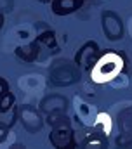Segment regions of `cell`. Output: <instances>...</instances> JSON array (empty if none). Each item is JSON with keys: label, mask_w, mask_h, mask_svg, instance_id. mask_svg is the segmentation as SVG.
Returning a JSON list of instances; mask_svg holds the SVG:
<instances>
[{"label": "cell", "mask_w": 132, "mask_h": 149, "mask_svg": "<svg viewBox=\"0 0 132 149\" xmlns=\"http://www.w3.org/2000/svg\"><path fill=\"white\" fill-rule=\"evenodd\" d=\"M124 70H125V57L117 52H108V54H99V57L89 71L94 81L103 83V81H111Z\"/></svg>", "instance_id": "cell-1"}, {"label": "cell", "mask_w": 132, "mask_h": 149, "mask_svg": "<svg viewBox=\"0 0 132 149\" xmlns=\"http://www.w3.org/2000/svg\"><path fill=\"white\" fill-rule=\"evenodd\" d=\"M82 78V70L78 68V64L68 59H58L52 68H51V74H49V81L54 87H70L77 81H80Z\"/></svg>", "instance_id": "cell-2"}, {"label": "cell", "mask_w": 132, "mask_h": 149, "mask_svg": "<svg viewBox=\"0 0 132 149\" xmlns=\"http://www.w3.org/2000/svg\"><path fill=\"white\" fill-rule=\"evenodd\" d=\"M18 120L21 121L23 128L28 134H38L45 123L38 109H35L33 106H28V104H23L18 108Z\"/></svg>", "instance_id": "cell-3"}, {"label": "cell", "mask_w": 132, "mask_h": 149, "mask_svg": "<svg viewBox=\"0 0 132 149\" xmlns=\"http://www.w3.org/2000/svg\"><path fill=\"white\" fill-rule=\"evenodd\" d=\"M101 24H103V31H104L108 40H111V42L122 40V37H124V23H122V17L117 12L104 10L103 16H101Z\"/></svg>", "instance_id": "cell-4"}, {"label": "cell", "mask_w": 132, "mask_h": 149, "mask_svg": "<svg viewBox=\"0 0 132 149\" xmlns=\"http://www.w3.org/2000/svg\"><path fill=\"white\" fill-rule=\"evenodd\" d=\"M99 54H101V50H99V43L98 42H94V40H89V42H85V43L77 50L73 61L78 64L80 70L89 71V70L92 68V64L96 63V59L99 57Z\"/></svg>", "instance_id": "cell-5"}, {"label": "cell", "mask_w": 132, "mask_h": 149, "mask_svg": "<svg viewBox=\"0 0 132 149\" xmlns=\"http://www.w3.org/2000/svg\"><path fill=\"white\" fill-rule=\"evenodd\" d=\"M49 141L54 148H78V142L75 141V132L71 127H54L49 134Z\"/></svg>", "instance_id": "cell-6"}, {"label": "cell", "mask_w": 132, "mask_h": 149, "mask_svg": "<svg viewBox=\"0 0 132 149\" xmlns=\"http://www.w3.org/2000/svg\"><path fill=\"white\" fill-rule=\"evenodd\" d=\"M66 109H68V99L65 95L52 94V95H47L40 101V111H44L45 114L54 111H66Z\"/></svg>", "instance_id": "cell-7"}, {"label": "cell", "mask_w": 132, "mask_h": 149, "mask_svg": "<svg viewBox=\"0 0 132 149\" xmlns=\"http://www.w3.org/2000/svg\"><path fill=\"white\" fill-rule=\"evenodd\" d=\"M82 5H84V0H51V9L56 16L73 14Z\"/></svg>", "instance_id": "cell-8"}, {"label": "cell", "mask_w": 132, "mask_h": 149, "mask_svg": "<svg viewBox=\"0 0 132 149\" xmlns=\"http://www.w3.org/2000/svg\"><path fill=\"white\" fill-rule=\"evenodd\" d=\"M38 52H40V42L38 40H35L32 43H26V45H19L14 50L16 57L23 63H33L38 57Z\"/></svg>", "instance_id": "cell-9"}, {"label": "cell", "mask_w": 132, "mask_h": 149, "mask_svg": "<svg viewBox=\"0 0 132 149\" xmlns=\"http://www.w3.org/2000/svg\"><path fill=\"white\" fill-rule=\"evenodd\" d=\"M47 123L54 128V127H71V121L68 118L66 111H54L47 114Z\"/></svg>", "instance_id": "cell-10"}, {"label": "cell", "mask_w": 132, "mask_h": 149, "mask_svg": "<svg viewBox=\"0 0 132 149\" xmlns=\"http://www.w3.org/2000/svg\"><path fill=\"white\" fill-rule=\"evenodd\" d=\"M106 146H108V137L104 132L92 134L82 142V148H106Z\"/></svg>", "instance_id": "cell-11"}, {"label": "cell", "mask_w": 132, "mask_h": 149, "mask_svg": "<svg viewBox=\"0 0 132 149\" xmlns=\"http://www.w3.org/2000/svg\"><path fill=\"white\" fill-rule=\"evenodd\" d=\"M75 109H77V114L80 116V120L85 123V125H94V116L92 114H89V109H91V106L89 104H85L84 101H80L78 97H75Z\"/></svg>", "instance_id": "cell-12"}, {"label": "cell", "mask_w": 132, "mask_h": 149, "mask_svg": "<svg viewBox=\"0 0 132 149\" xmlns=\"http://www.w3.org/2000/svg\"><path fill=\"white\" fill-rule=\"evenodd\" d=\"M37 40H38L40 43L47 45L49 49H52V52H58V50H59V49H58V45H56V33H54L52 30H45V31L38 33Z\"/></svg>", "instance_id": "cell-13"}, {"label": "cell", "mask_w": 132, "mask_h": 149, "mask_svg": "<svg viewBox=\"0 0 132 149\" xmlns=\"http://www.w3.org/2000/svg\"><path fill=\"white\" fill-rule=\"evenodd\" d=\"M16 120H18V108H11V109H7V111L0 113V121H2L4 125H7L9 128L16 123Z\"/></svg>", "instance_id": "cell-14"}, {"label": "cell", "mask_w": 132, "mask_h": 149, "mask_svg": "<svg viewBox=\"0 0 132 149\" xmlns=\"http://www.w3.org/2000/svg\"><path fill=\"white\" fill-rule=\"evenodd\" d=\"M120 127L127 134H132V108H129L127 111H124L120 114Z\"/></svg>", "instance_id": "cell-15"}, {"label": "cell", "mask_w": 132, "mask_h": 149, "mask_svg": "<svg viewBox=\"0 0 132 149\" xmlns=\"http://www.w3.org/2000/svg\"><path fill=\"white\" fill-rule=\"evenodd\" d=\"M14 102H16V97H14V94L9 90L7 94H4V95L0 97V113L14 108Z\"/></svg>", "instance_id": "cell-16"}, {"label": "cell", "mask_w": 132, "mask_h": 149, "mask_svg": "<svg viewBox=\"0 0 132 149\" xmlns=\"http://www.w3.org/2000/svg\"><path fill=\"white\" fill-rule=\"evenodd\" d=\"M7 137H9V127H7V125H4V123L0 121V144H2Z\"/></svg>", "instance_id": "cell-17"}, {"label": "cell", "mask_w": 132, "mask_h": 149, "mask_svg": "<svg viewBox=\"0 0 132 149\" xmlns=\"http://www.w3.org/2000/svg\"><path fill=\"white\" fill-rule=\"evenodd\" d=\"M12 0H0V12L4 10V12H9L11 9H12Z\"/></svg>", "instance_id": "cell-18"}, {"label": "cell", "mask_w": 132, "mask_h": 149, "mask_svg": "<svg viewBox=\"0 0 132 149\" xmlns=\"http://www.w3.org/2000/svg\"><path fill=\"white\" fill-rule=\"evenodd\" d=\"M7 92H9V83H7V80L0 78V97H2L4 94H7Z\"/></svg>", "instance_id": "cell-19"}, {"label": "cell", "mask_w": 132, "mask_h": 149, "mask_svg": "<svg viewBox=\"0 0 132 149\" xmlns=\"http://www.w3.org/2000/svg\"><path fill=\"white\" fill-rule=\"evenodd\" d=\"M2 26H4V14L0 12V30H2Z\"/></svg>", "instance_id": "cell-20"}, {"label": "cell", "mask_w": 132, "mask_h": 149, "mask_svg": "<svg viewBox=\"0 0 132 149\" xmlns=\"http://www.w3.org/2000/svg\"><path fill=\"white\" fill-rule=\"evenodd\" d=\"M127 148H132V134H131V139H129V142H127Z\"/></svg>", "instance_id": "cell-21"}, {"label": "cell", "mask_w": 132, "mask_h": 149, "mask_svg": "<svg viewBox=\"0 0 132 149\" xmlns=\"http://www.w3.org/2000/svg\"><path fill=\"white\" fill-rule=\"evenodd\" d=\"M38 2H44V3H45V2H51V0H38Z\"/></svg>", "instance_id": "cell-22"}]
</instances>
